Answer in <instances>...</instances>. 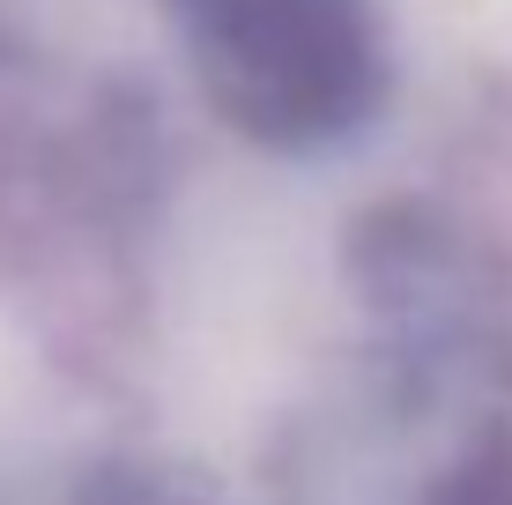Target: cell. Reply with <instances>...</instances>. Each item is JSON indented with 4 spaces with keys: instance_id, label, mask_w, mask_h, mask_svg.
<instances>
[{
    "instance_id": "1",
    "label": "cell",
    "mask_w": 512,
    "mask_h": 505,
    "mask_svg": "<svg viewBox=\"0 0 512 505\" xmlns=\"http://www.w3.org/2000/svg\"><path fill=\"white\" fill-rule=\"evenodd\" d=\"M275 505H512V327L401 312L297 409Z\"/></svg>"
},
{
    "instance_id": "2",
    "label": "cell",
    "mask_w": 512,
    "mask_h": 505,
    "mask_svg": "<svg viewBox=\"0 0 512 505\" xmlns=\"http://www.w3.org/2000/svg\"><path fill=\"white\" fill-rule=\"evenodd\" d=\"M193 97L268 156H334L394 104L386 0H156Z\"/></svg>"
},
{
    "instance_id": "3",
    "label": "cell",
    "mask_w": 512,
    "mask_h": 505,
    "mask_svg": "<svg viewBox=\"0 0 512 505\" xmlns=\"http://www.w3.org/2000/svg\"><path fill=\"white\" fill-rule=\"evenodd\" d=\"M82 505H231L223 491H208L201 476H179V468H104V476L82 491Z\"/></svg>"
}]
</instances>
